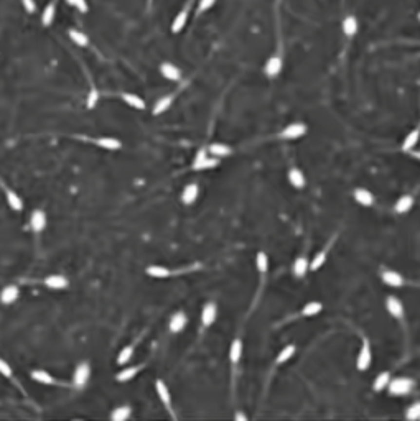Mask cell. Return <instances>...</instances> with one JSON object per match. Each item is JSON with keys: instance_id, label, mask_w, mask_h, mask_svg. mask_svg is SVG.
Segmentation results:
<instances>
[{"instance_id": "1", "label": "cell", "mask_w": 420, "mask_h": 421, "mask_svg": "<svg viewBox=\"0 0 420 421\" xmlns=\"http://www.w3.org/2000/svg\"><path fill=\"white\" fill-rule=\"evenodd\" d=\"M218 165H219L218 156L210 155L208 148H201V150H198L196 156H194L191 168L194 171H206V170H211V168H216Z\"/></svg>"}, {"instance_id": "2", "label": "cell", "mask_w": 420, "mask_h": 421, "mask_svg": "<svg viewBox=\"0 0 420 421\" xmlns=\"http://www.w3.org/2000/svg\"><path fill=\"white\" fill-rule=\"evenodd\" d=\"M414 388V380L409 379V377H394L389 382V395L392 397H404V395H409Z\"/></svg>"}, {"instance_id": "3", "label": "cell", "mask_w": 420, "mask_h": 421, "mask_svg": "<svg viewBox=\"0 0 420 421\" xmlns=\"http://www.w3.org/2000/svg\"><path fill=\"white\" fill-rule=\"evenodd\" d=\"M155 392H157L163 408L168 411V415H170L173 420H176V413H175V410H173V400H172V393H170L168 385L163 380L158 379L157 382H155Z\"/></svg>"}, {"instance_id": "4", "label": "cell", "mask_w": 420, "mask_h": 421, "mask_svg": "<svg viewBox=\"0 0 420 421\" xmlns=\"http://www.w3.org/2000/svg\"><path fill=\"white\" fill-rule=\"evenodd\" d=\"M372 364V349H371V342L364 339L361 344V349H359V354L356 357V368L359 372H364L371 367Z\"/></svg>"}, {"instance_id": "5", "label": "cell", "mask_w": 420, "mask_h": 421, "mask_svg": "<svg viewBox=\"0 0 420 421\" xmlns=\"http://www.w3.org/2000/svg\"><path fill=\"white\" fill-rule=\"evenodd\" d=\"M91 377V366L88 362H81L77 364L75 368V374H73V385L76 388H84L86 384L89 382Z\"/></svg>"}, {"instance_id": "6", "label": "cell", "mask_w": 420, "mask_h": 421, "mask_svg": "<svg viewBox=\"0 0 420 421\" xmlns=\"http://www.w3.org/2000/svg\"><path fill=\"white\" fill-rule=\"evenodd\" d=\"M306 133V125L303 122H292L287 127L282 128V132L279 133L280 138L284 140H297V138L303 137Z\"/></svg>"}, {"instance_id": "7", "label": "cell", "mask_w": 420, "mask_h": 421, "mask_svg": "<svg viewBox=\"0 0 420 421\" xmlns=\"http://www.w3.org/2000/svg\"><path fill=\"white\" fill-rule=\"evenodd\" d=\"M216 318H218V306H216V303L213 301L206 303L201 310V328L206 329V328L213 326Z\"/></svg>"}, {"instance_id": "8", "label": "cell", "mask_w": 420, "mask_h": 421, "mask_svg": "<svg viewBox=\"0 0 420 421\" xmlns=\"http://www.w3.org/2000/svg\"><path fill=\"white\" fill-rule=\"evenodd\" d=\"M282 66H284L282 58H280L279 55H274V56H270V58L266 61V66H264V73H266L267 77L274 79V77H277V76L280 74V71H282Z\"/></svg>"}, {"instance_id": "9", "label": "cell", "mask_w": 420, "mask_h": 421, "mask_svg": "<svg viewBox=\"0 0 420 421\" xmlns=\"http://www.w3.org/2000/svg\"><path fill=\"white\" fill-rule=\"evenodd\" d=\"M381 280L387 286H391V288H401V286L405 285V278L396 270H382V273H381Z\"/></svg>"}, {"instance_id": "10", "label": "cell", "mask_w": 420, "mask_h": 421, "mask_svg": "<svg viewBox=\"0 0 420 421\" xmlns=\"http://www.w3.org/2000/svg\"><path fill=\"white\" fill-rule=\"evenodd\" d=\"M386 308H387V312L392 316L394 319H402L404 318V305H402V301L397 296H394V294H391V296H387L386 299Z\"/></svg>"}, {"instance_id": "11", "label": "cell", "mask_w": 420, "mask_h": 421, "mask_svg": "<svg viewBox=\"0 0 420 421\" xmlns=\"http://www.w3.org/2000/svg\"><path fill=\"white\" fill-rule=\"evenodd\" d=\"M46 222H48V219H46V214L41 209H35L32 216H30V229L35 234H40L45 231Z\"/></svg>"}, {"instance_id": "12", "label": "cell", "mask_w": 420, "mask_h": 421, "mask_svg": "<svg viewBox=\"0 0 420 421\" xmlns=\"http://www.w3.org/2000/svg\"><path fill=\"white\" fill-rule=\"evenodd\" d=\"M91 142L96 146H99V148L107 150V151H117L122 148V142L114 137H99V138H93Z\"/></svg>"}, {"instance_id": "13", "label": "cell", "mask_w": 420, "mask_h": 421, "mask_svg": "<svg viewBox=\"0 0 420 421\" xmlns=\"http://www.w3.org/2000/svg\"><path fill=\"white\" fill-rule=\"evenodd\" d=\"M2 189H3V194H5L8 207L15 212L23 211V201H21V198L19 196V193H15L14 189H10L8 186H3V184H2Z\"/></svg>"}, {"instance_id": "14", "label": "cell", "mask_w": 420, "mask_h": 421, "mask_svg": "<svg viewBox=\"0 0 420 421\" xmlns=\"http://www.w3.org/2000/svg\"><path fill=\"white\" fill-rule=\"evenodd\" d=\"M160 74H162L163 77H165V79L172 81V82H178V81L181 79V71H180V68L176 66V64L168 63V61H165V63L160 64Z\"/></svg>"}, {"instance_id": "15", "label": "cell", "mask_w": 420, "mask_h": 421, "mask_svg": "<svg viewBox=\"0 0 420 421\" xmlns=\"http://www.w3.org/2000/svg\"><path fill=\"white\" fill-rule=\"evenodd\" d=\"M20 296V288L17 285H7L0 292V303L2 305H12Z\"/></svg>"}, {"instance_id": "16", "label": "cell", "mask_w": 420, "mask_h": 421, "mask_svg": "<svg viewBox=\"0 0 420 421\" xmlns=\"http://www.w3.org/2000/svg\"><path fill=\"white\" fill-rule=\"evenodd\" d=\"M43 285L50 290H64L69 285V280L64 275H59V273H55V275H48L45 280H43Z\"/></svg>"}, {"instance_id": "17", "label": "cell", "mask_w": 420, "mask_h": 421, "mask_svg": "<svg viewBox=\"0 0 420 421\" xmlns=\"http://www.w3.org/2000/svg\"><path fill=\"white\" fill-rule=\"evenodd\" d=\"M30 377L40 385H58L59 384L50 372L43 370V368H35V370L30 372Z\"/></svg>"}, {"instance_id": "18", "label": "cell", "mask_w": 420, "mask_h": 421, "mask_svg": "<svg viewBox=\"0 0 420 421\" xmlns=\"http://www.w3.org/2000/svg\"><path fill=\"white\" fill-rule=\"evenodd\" d=\"M186 323H188V318H186V314L183 311H176L172 314L170 318V323H168V328H170V332L176 334V332H181L186 326Z\"/></svg>"}, {"instance_id": "19", "label": "cell", "mask_w": 420, "mask_h": 421, "mask_svg": "<svg viewBox=\"0 0 420 421\" xmlns=\"http://www.w3.org/2000/svg\"><path fill=\"white\" fill-rule=\"evenodd\" d=\"M353 198L358 204H361L364 207H371L374 204V194L366 188H356L353 193Z\"/></svg>"}, {"instance_id": "20", "label": "cell", "mask_w": 420, "mask_h": 421, "mask_svg": "<svg viewBox=\"0 0 420 421\" xmlns=\"http://www.w3.org/2000/svg\"><path fill=\"white\" fill-rule=\"evenodd\" d=\"M198 194H200V186H198L196 183L186 184L183 191H181V202L186 204V206H190V204H193L198 199Z\"/></svg>"}, {"instance_id": "21", "label": "cell", "mask_w": 420, "mask_h": 421, "mask_svg": "<svg viewBox=\"0 0 420 421\" xmlns=\"http://www.w3.org/2000/svg\"><path fill=\"white\" fill-rule=\"evenodd\" d=\"M120 99H122L129 107H132V109H137V110L147 109V104H145L144 99H142L140 95L134 94V92H122L120 94Z\"/></svg>"}, {"instance_id": "22", "label": "cell", "mask_w": 420, "mask_h": 421, "mask_svg": "<svg viewBox=\"0 0 420 421\" xmlns=\"http://www.w3.org/2000/svg\"><path fill=\"white\" fill-rule=\"evenodd\" d=\"M287 178H288V183L292 184L295 189L305 188L306 180H305V175H303V171L300 170V168H290Z\"/></svg>"}, {"instance_id": "23", "label": "cell", "mask_w": 420, "mask_h": 421, "mask_svg": "<svg viewBox=\"0 0 420 421\" xmlns=\"http://www.w3.org/2000/svg\"><path fill=\"white\" fill-rule=\"evenodd\" d=\"M145 273L149 276H152V278H170V276L175 275V270H172V268H167V267H162V265H152V267H147Z\"/></svg>"}, {"instance_id": "24", "label": "cell", "mask_w": 420, "mask_h": 421, "mask_svg": "<svg viewBox=\"0 0 420 421\" xmlns=\"http://www.w3.org/2000/svg\"><path fill=\"white\" fill-rule=\"evenodd\" d=\"M173 101H175V94H167V95H163V97H160L158 101L155 102L152 114H153V115H162L163 112H167L173 106Z\"/></svg>"}, {"instance_id": "25", "label": "cell", "mask_w": 420, "mask_h": 421, "mask_svg": "<svg viewBox=\"0 0 420 421\" xmlns=\"http://www.w3.org/2000/svg\"><path fill=\"white\" fill-rule=\"evenodd\" d=\"M242 352H244V346H242L241 339H234L232 341L231 347H229V362H231L232 367H236L239 364V360L242 359Z\"/></svg>"}, {"instance_id": "26", "label": "cell", "mask_w": 420, "mask_h": 421, "mask_svg": "<svg viewBox=\"0 0 420 421\" xmlns=\"http://www.w3.org/2000/svg\"><path fill=\"white\" fill-rule=\"evenodd\" d=\"M308 270H310V260L306 257H303V255L297 257L292 267V272H293V275H295V278H303Z\"/></svg>"}, {"instance_id": "27", "label": "cell", "mask_w": 420, "mask_h": 421, "mask_svg": "<svg viewBox=\"0 0 420 421\" xmlns=\"http://www.w3.org/2000/svg\"><path fill=\"white\" fill-rule=\"evenodd\" d=\"M412 207H414V198L410 196V194L401 196L396 201V204H394V211H396L397 214H407Z\"/></svg>"}, {"instance_id": "28", "label": "cell", "mask_w": 420, "mask_h": 421, "mask_svg": "<svg viewBox=\"0 0 420 421\" xmlns=\"http://www.w3.org/2000/svg\"><path fill=\"white\" fill-rule=\"evenodd\" d=\"M341 30H343L346 38H353L358 33V18L354 15L344 17L343 23H341Z\"/></svg>"}, {"instance_id": "29", "label": "cell", "mask_w": 420, "mask_h": 421, "mask_svg": "<svg viewBox=\"0 0 420 421\" xmlns=\"http://www.w3.org/2000/svg\"><path fill=\"white\" fill-rule=\"evenodd\" d=\"M142 367H144V366H132V367L120 368V372H119L117 375H115V380H117L119 384H125V382H131L134 377H135L138 372L142 370Z\"/></svg>"}, {"instance_id": "30", "label": "cell", "mask_w": 420, "mask_h": 421, "mask_svg": "<svg viewBox=\"0 0 420 421\" xmlns=\"http://www.w3.org/2000/svg\"><path fill=\"white\" fill-rule=\"evenodd\" d=\"M208 151H210V155H213V156L224 158V156H229L232 153V148L229 145H226V143L214 142V143H211V145L208 146Z\"/></svg>"}, {"instance_id": "31", "label": "cell", "mask_w": 420, "mask_h": 421, "mask_svg": "<svg viewBox=\"0 0 420 421\" xmlns=\"http://www.w3.org/2000/svg\"><path fill=\"white\" fill-rule=\"evenodd\" d=\"M419 140H420V127L414 128L412 132H409V135H407L404 138V142H402V150H404V151H412L415 146H417Z\"/></svg>"}, {"instance_id": "32", "label": "cell", "mask_w": 420, "mask_h": 421, "mask_svg": "<svg viewBox=\"0 0 420 421\" xmlns=\"http://www.w3.org/2000/svg\"><path fill=\"white\" fill-rule=\"evenodd\" d=\"M55 15H56V0H51L41 14V25L43 27H50L55 20Z\"/></svg>"}, {"instance_id": "33", "label": "cell", "mask_w": 420, "mask_h": 421, "mask_svg": "<svg viewBox=\"0 0 420 421\" xmlns=\"http://www.w3.org/2000/svg\"><path fill=\"white\" fill-rule=\"evenodd\" d=\"M295 350H297V346L295 344H288L285 346L282 350H280L279 354H277L275 357V366H282V364H285L287 360H290L295 355Z\"/></svg>"}, {"instance_id": "34", "label": "cell", "mask_w": 420, "mask_h": 421, "mask_svg": "<svg viewBox=\"0 0 420 421\" xmlns=\"http://www.w3.org/2000/svg\"><path fill=\"white\" fill-rule=\"evenodd\" d=\"M186 21H188V7H185L178 15L173 18L172 23V33H180L185 28Z\"/></svg>"}, {"instance_id": "35", "label": "cell", "mask_w": 420, "mask_h": 421, "mask_svg": "<svg viewBox=\"0 0 420 421\" xmlns=\"http://www.w3.org/2000/svg\"><path fill=\"white\" fill-rule=\"evenodd\" d=\"M391 374L389 372H381V374H378V377L374 379V382H372V390L374 392H382L384 388L389 387V382H391Z\"/></svg>"}, {"instance_id": "36", "label": "cell", "mask_w": 420, "mask_h": 421, "mask_svg": "<svg viewBox=\"0 0 420 421\" xmlns=\"http://www.w3.org/2000/svg\"><path fill=\"white\" fill-rule=\"evenodd\" d=\"M0 375L5 377V379L10 380L12 384L15 385V387L20 388L19 380H17V377H15V374H14V368L10 367V364H8L5 359H0Z\"/></svg>"}, {"instance_id": "37", "label": "cell", "mask_w": 420, "mask_h": 421, "mask_svg": "<svg viewBox=\"0 0 420 421\" xmlns=\"http://www.w3.org/2000/svg\"><path fill=\"white\" fill-rule=\"evenodd\" d=\"M255 267H257V272L261 273L262 276L269 272V255L264 250H259L257 255H255Z\"/></svg>"}, {"instance_id": "38", "label": "cell", "mask_w": 420, "mask_h": 421, "mask_svg": "<svg viewBox=\"0 0 420 421\" xmlns=\"http://www.w3.org/2000/svg\"><path fill=\"white\" fill-rule=\"evenodd\" d=\"M323 311V305L320 301H308L302 308V316L305 318H313V316L320 314Z\"/></svg>"}, {"instance_id": "39", "label": "cell", "mask_w": 420, "mask_h": 421, "mask_svg": "<svg viewBox=\"0 0 420 421\" xmlns=\"http://www.w3.org/2000/svg\"><path fill=\"white\" fill-rule=\"evenodd\" d=\"M326 258H328V249H322L318 254H315V257L310 260V270L311 272H317L320 270L325 263H326Z\"/></svg>"}, {"instance_id": "40", "label": "cell", "mask_w": 420, "mask_h": 421, "mask_svg": "<svg viewBox=\"0 0 420 421\" xmlns=\"http://www.w3.org/2000/svg\"><path fill=\"white\" fill-rule=\"evenodd\" d=\"M131 415H132V408L129 405L117 406V408H114V410H112L111 420L112 421H125V420L131 418Z\"/></svg>"}, {"instance_id": "41", "label": "cell", "mask_w": 420, "mask_h": 421, "mask_svg": "<svg viewBox=\"0 0 420 421\" xmlns=\"http://www.w3.org/2000/svg\"><path fill=\"white\" fill-rule=\"evenodd\" d=\"M68 35H69V38H71V41L75 43L76 46H81V48H86L89 45V40H88V37H86V35L83 33V32H79V30H76V28H71L68 32Z\"/></svg>"}, {"instance_id": "42", "label": "cell", "mask_w": 420, "mask_h": 421, "mask_svg": "<svg viewBox=\"0 0 420 421\" xmlns=\"http://www.w3.org/2000/svg\"><path fill=\"white\" fill-rule=\"evenodd\" d=\"M134 352H135V344L125 346L124 349L119 352V355H117V364H119V366H125V364H127L129 360L134 357Z\"/></svg>"}, {"instance_id": "43", "label": "cell", "mask_w": 420, "mask_h": 421, "mask_svg": "<svg viewBox=\"0 0 420 421\" xmlns=\"http://www.w3.org/2000/svg\"><path fill=\"white\" fill-rule=\"evenodd\" d=\"M405 418H407V420H412V421L420 420V402H415V403H412V405H410L409 408H407Z\"/></svg>"}, {"instance_id": "44", "label": "cell", "mask_w": 420, "mask_h": 421, "mask_svg": "<svg viewBox=\"0 0 420 421\" xmlns=\"http://www.w3.org/2000/svg\"><path fill=\"white\" fill-rule=\"evenodd\" d=\"M97 101H99V92L96 88H91L89 94H88V99H86V106L88 109H94L97 106Z\"/></svg>"}, {"instance_id": "45", "label": "cell", "mask_w": 420, "mask_h": 421, "mask_svg": "<svg viewBox=\"0 0 420 421\" xmlns=\"http://www.w3.org/2000/svg\"><path fill=\"white\" fill-rule=\"evenodd\" d=\"M66 2H68L71 7L77 8L79 12H83V14H86V12H88V2H86V0H66Z\"/></svg>"}, {"instance_id": "46", "label": "cell", "mask_w": 420, "mask_h": 421, "mask_svg": "<svg viewBox=\"0 0 420 421\" xmlns=\"http://www.w3.org/2000/svg\"><path fill=\"white\" fill-rule=\"evenodd\" d=\"M214 3H216V0H200V3H198V14L210 10V8L214 5Z\"/></svg>"}, {"instance_id": "47", "label": "cell", "mask_w": 420, "mask_h": 421, "mask_svg": "<svg viewBox=\"0 0 420 421\" xmlns=\"http://www.w3.org/2000/svg\"><path fill=\"white\" fill-rule=\"evenodd\" d=\"M21 5L25 7V10H27L28 14H33V12L37 10V3H35V0H21Z\"/></svg>"}, {"instance_id": "48", "label": "cell", "mask_w": 420, "mask_h": 421, "mask_svg": "<svg viewBox=\"0 0 420 421\" xmlns=\"http://www.w3.org/2000/svg\"><path fill=\"white\" fill-rule=\"evenodd\" d=\"M234 420L236 421H248V416H246L244 413H241V411H237V413L234 415Z\"/></svg>"}, {"instance_id": "49", "label": "cell", "mask_w": 420, "mask_h": 421, "mask_svg": "<svg viewBox=\"0 0 420 421\" xmlns=\"http://www.w3.org/2000/svg\"><path fill=\"white\" fill-rule=\"evenodd\" d=\"M412 155H414L415 158H417L419 162H420V150H419V151H414V150H412Z\"/></svg>"}, {"instance_id": "50", "label": "cell", "mask_w": 420, "mask_h": 421, "mask_svg": "<svg viewBox=\"0 0 420 421\" xmlns=\"http://www.w3.org/2000/svg\"><path fill=\"white\" fill-rule=\"evenodd\" d=\"M417 20H419V23H420V12H419V14H417Z\"/></svg>"}, {"instance_id": "51", "label": "cell", "mask_w": 420, "mask_h": 421, "mask_svg": "<svg viewBox=\"0 0 420 421\" xmlns=\"http://www.w3.org/2000/svg\"><path fill=\"white\" fill-rule=\"evenodd\" d=\"M149 3H152V0H149Z\"/></svg>"}]
</instances>
